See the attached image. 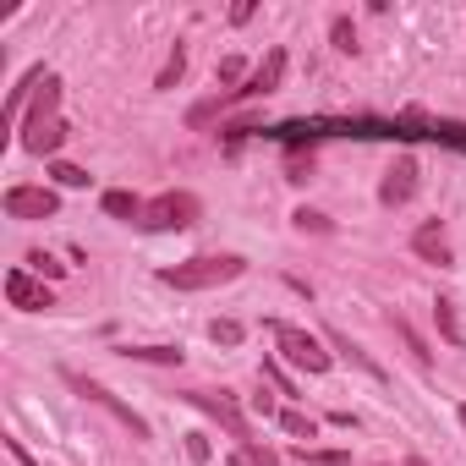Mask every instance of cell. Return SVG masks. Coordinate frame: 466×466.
I'll list each match as a JSON object with an SVG mask.
<instances>
[{
  "mask_svg": "<svg viewBox=\"0 0 466 466\" xmlns=\"http://www.w3.org/2000/svg\"><path fill=\"white\" fill-rule=\"evenodd\" d=\"M406 466H428V461H422V455H406Z\"/></svg>",
  "mask_w": 466,
  "mask_h": 466,
  "instance_id": "cell-31",
  "label": "cell"
},
{
  "mask_svg": "<svg viewBox=\"0 0 466 466\" xmlns=\"http://www.w3.org/2000/svg\"><path fill=\"white\" fill-rule=\"evenodd\" d=\"M242 455H248V461H253V466H286V461H280V450H269V444H264V439H253V444H248V450H242Z\"/></svg>",
  "mask_w": 466,
  "mask_h": 466,
  "instance_id": "cell-23",
  "label": "cell"
},
{
  "mask_svg": "<svg viewBox=\"0 0 466 466\" xmlns=\"http://www.w3.org/2000/svg\"><path fill=\"white\" fill-rule=\"evenodd\" d=\"M411 198H417V159L400 154V159L384 170V181H379V203H384V208H406Z\"/></svg>",
  "mask_w": 466,
  "mask_h": 466,
  "instance_id": "cell-11",
  "label": "cell"
},
{
  "mask_svg": "<svg viewBox=\"0 0 466 466\" xmlns=\"http://www.w3.org/2000/svg\"><path fill=\"white\" fill-rule=\"evenodd\" d=\"M208 340H214V346H242V324H237V319H214V324H208Z\"/></svg>",
  "mask_w": 466,
  "mask_h": 466,
  "instance_id": "cell-22",
  "label": "cell"
},
{
  "mask_svg": "<svg viewBox=\"0 0 466 466\" xmlns=\"http://www.w3.org/2000/svg\"><path fill=\"white\" fill-rule=\"evenodd\" d=\"M291 219H297V230H329V214H319V208H297Z\"/></svg>",
  "mask_w": 466,
  "mask_h": 466,
  "instance_id": "cell-26",
  "label": "cell"
},
{
  "mask_svg": "<svg viewBox=\"0 0 466 466\" xmlns=\"http://www.w3.org/2000/svg\"><path fill=\"white\" fill-rule=\"evenodd\" d=\"M66 132H72V127L61 121V77L50 72V83L34 94V105H28V116H23V127H17V143H23V154L50 159V154H61Z\"/></svg>",
  "mask_w": 466,
  "mask_h": 466,
  "instance_id": "cell-1",
  "label": "cell"
},
{
  "mask_svg": "<svg viewBox=\"0 0 466 466\" xmlns=\"http://www.w3.org/2000/svg\"><path fill=\"white\" fill-rule=\"evenodd\" d=\"M411 253H417L422 264H439V269H450V264H455V248H450L444 219H422V225L411 230Z\"/></svg>",
  "mask_w": 466,
  "mask_h": 466,
  "instance_id": "cell-10",
  "label": "cell"
},
{
  "mask_svg": "<svg viewBox=\"0 0 466 466\" xmlns=\"http://www.w3.org/2000/svg\"><path fill=\"white\" fill-rule=\"evenodd\" d=\"M248 275V258L242 253H198V258H181V264H165L159 280L176 286V291H219L230 280Z\"/></svg>",
  "mask_w": 466,
  "mask_h": 466,
  "instance_id": "cell-2",
  "label": "cell"
},
{
  "mask_svg": "<svg viewBox=\"0 0 466 466\" xmlns=\"http://www.w3.org/2000/svg\"><path fill=\"white\" fill-rule=\"evenodd\" d=\"M181 400H187V406H198L203 417H214L230 439H237V450H248V444H253V417L242 411V400L230 395V390H181Z\"/></svg>",
  "mask_w": 466,
  "mask_h": 466,
  "instance_id": "cell-5",
  "label": "cell"
},
{
  "mask_svg": "<svg viewBox=\"0 0 466 466\" xmlns=\"http://www.w3.org/2000/svg\"><path fill=\"white\" fill-rule=\"evenodd\" d=\"M455 422H461V433H466V400H461V406H455Z\"/></svg>",
  "mask_w": 466,
  "mask_h": 466,
  "instance_id": "cell-30",
  "label": "cell"
},
{
  "mask_svg": "<svg viewBox=\"0 0 466 466\" xmlns=\"http://www.w3.org/2000/svg\"><path fill=\"white\" fill-rule=\"evenodd\" d=\"M99 208H105V214H110V219H127V225H137V219H143V208H148V203H143V198H137V192H127V187H110V192H105V198H99Z\"/></svg>",
  "mask_w": 466,
  "mask_h": 466,
  "instance_id": "cell-13",
  "label": "cell"
},
{
  "mask_svg": "<svg viewBox=\"0 0 466 466\" xmlns=\"http://www.w3.org/2000/svg\"><path fill=\"white\" fill-rule=\"evenodd\" d=\"M50 181H56V187H88L94 176H88L83 165H66V159H50Z\"/></svg>",
  "mask_w": 466,
  "mask_h": 466,
  "instance_id": "cell-18",
  "label": "cell"
},
{
  "mask_svg": "<svg viewBox=\"0 0 466 466\" xmlns=\"http://www.w3.org/2000/svg\"><path fill=\"white\" fill-rule=\"evenodd\" d=\"M280 428H286L291 439H313V433H319V422H313L308 411H297V406H280Z\"/></svg>",
  "mask_w": 466,
  "mask_h": 466,
  "instance_id": "cell-17",
  "label": "cell"
},
{
  "mask_svg": "<svg viewBox=\"0 0 466 466\" xmlns=\"http://www.w3.org/2000/svg\"><path fill=\"white\" fill-rule=\"evenodd\" d=\"M225 466H253V461H248V455H242V450H237V455H230V461H225Z\"/></svg>",
  "mask_w": 466,
  "mask_h": 466,
  "instance_id": "cell-29",
  "label": "cell"
},
{
  "mask_svg": "<svg viewBox=\"0 0 466 466\" xmlns=\"http://www.w3.org/2000/svg\"><path fill=\"white\" fill-rule=\"evenodd\" d=\"M0 208H6L12 219H56V214H61V198H56V187L17 181V187L0 192Z\"/></svg>",
  "mask_w": 466,
  "mask_h": 466,
  "instance_id": "cell-8",
  "label": "cell"
},
{
  "mask_svg": "<svg viewBox=\"0 0 466 466\" xmlns=\"http://www.w3.org/2000/svg\"><path fill=\"white\" fill-rule=\"evenodd\" d=\"M6 302L17 313H50L56 308V291L34 275V269H6Z\"/></svg>",
  "mask_w": 466,
  "mask_h": 466,
  "instance_id": "cell-9",
  "label": "cell"
},
{
  "mask_svg": "<svg viewBox=\"0 0 466 466\" xmlns=\"http://www.w3.org/2000/svg\"><path fill=\"white\" fill-rule=\"evenodd\" d=\"M297 461H302V466H346L351 455H346V450H313V444H302Z\"/></svg>",
  "mask_w": 466,
  "mask_h": 466,
  "instance_id": "cell-20",
  "label": "cell"
},
{
  "mask_svg": "<svg viewBox=\"0 0 466 466\" xmlns=\"http://www.w3.org/2000/svg\"><path fill=\"white\" fill-rule=\"evenodd\" d=\"M28 269H34L39 280H45V275H50V280H61V269H66V264H56L50 253H28Z\"/></svg>",
  "mask_w": 466,
  "mask_h": 466,
  "instance_id": "cell-24",
  "label": "cell"
},
{
  "mask_svg": "<svg viewBox=\"0 0 466 466\" xmlns=\"http://www.w3.org/2000/svg\"><path fill=\"white\" fill-rule=\"evenodd\" d=\"M335 50H340V56H351V50H357V28H351L346 17H335Z\"/></svg>",
  "mask_w": 466,
  "mask_h": 466,
  "instance_id": "cell-25",
  "label": "cell"
},
{
  "mask_svg": "<svg viewBox=\"0 0 466 466\" xmlns=\"http://www.w3.org/2000/svg\"><path fill=\"white\" fill-rule=\"evenodd\" d=\"M324 346H329L335 357H346L351 368H362L368 379H379V384L390 379V373H384V362H379V357H368V351H362V346H357V340H351L346 329H335V324H324Z\"/></svg>",
  "mask_w": 466,
  "mask_h": 466,
  "instance_id": "cell-12",
  "label": "cell"
},
{
  "mask_svg": "<svg viewBox=\"0 0 466 466\" xmlns=\"http://www.w3.org/2000/svg\"><path fill=\"white\" fill-rule=\"evenodd\" d=\"M390 324H395V335H400V340H406V346H411V357H417V362H422V368H428V362H433V351H428V346H422V335H417V329H411V324H406V319H390Z\"/></svg>",
  "mask_w": 466,
  "mask_h": 466,
  "instance_id": "cell-21",
  "label": "cell"
},
{
  "mask_svg": "<svg viewBox=\"0 0 466 466\" xmlns=\"http://www.w3.org/2000/svg\"><path fill=\"white\" fill-rule=\"evenodd\" d=\"M181 72H187V50L176 45V50H170V61L159 66V77H154V88H176V83H181Z\"/></svg>",
  "mask_w": 466,
  "mask_h": 466,
  "instance_id": "cell-19",
  "label": "cell"
},
{
  "mask_svg": "<svg viewBox=\"0 0 466 466\" xmlns=\"http://www.w3.org/2000/svg\"><path fill=\"white\" fill-rule=\"evenodd\" d=\"M242 72H248V66L230 56V61H219V72H214V77H219V83H242Z\"/></svg>",
  "mask_w": 466,
  "mask_h": 466,
  "instance_id": "cell-27",
  "label": "cell"
},
{
  "mask_svg": "<svg viewBox=\"0 0 466 466\" xmlns=\"http://www.w3.org/2000/svg\"><path fill=\"white\" fill-rule=\"evenodd\" d=\"M286 66H291V56H286V50H269V56H264V61L248 72V83H242V88L214 94L208 105H198V110H192V127H203L208 116H219V110H230V105H242V99H269V94L286 83Z\"/></svg>",
  "mask_w": 466,
  "mask_h": 466,
  "instance_id": "cell-3",
  "label": "cell"
},
{
  "mask_svg": "<svg viewBox=\"0 0 466 466\" xmlns=\"http://www.w3.org/2000/svg\"><path fill=\"white\" fill-rule=\"evenodd\" d=\"M269 335H275L280 362H291V368H302V373H313V379L335 368V351H324V335H308L302 324H286V319H275Z\"/></svg>",
  "mask_w": 466,
  "mask_h": 466,
  "instance_id": "cell-4",
  "label": "cell"
},
{
  "mask_svg": "<svg viewBox=\"0 0 466 466\" xmlns=\"http://www.w3.org/2000/svg\"><path fill=\"white\" fill-rule=\"evenodd\" d=\"M433 324H439L444 346H466V335H461V319H455V297H439V302H433Z\"/></svg>",
  "mask_w": 466,
  "mask_h": 466,
  "instance_id": "cell-14",
  "label": "cell"
},
{
  "mask_svg": "<svg viewBox=\"0 0 466 466\" xmlns=\"http://www.w3.org/2000/svg\"><path fill=\"white\" fill-rule=\"evenodd\" d=\"M66 384H72V390H77L83 400H94L99 411H110V417H116V422H121V428L132 433V439H148V422H143V417H137V411H132V406H127V400L116 395V390H105L99 379H88V373H77V368H66Z\"/></svg>",
  "mask_w": 466,
  "mask_h": 466,
  "instance_id": "cell-7",
  "label": "cell"
},
{
  "mask_svg": "<svg viewBox=\"0 0 466 466\" xmlns=\"http://www.w3.org/2000/svg\"><path fill=\"white\" fill-rule=\"evenodd\" d=\"M258 384H269L275 395H286V400H297V379H291V373L280 368V357H264V362H258Z\"/></svg>",
  "mask_w": 466,
  "mask_h": 466,
  "instance_id": "cell-15",
  "label": "cell"
},
{
  "mask_svg": "<svg viewBox=\"0 0 466 466\" xmlns=\"http://www.w3.org/2000/svg\"><path fill=\"white\" fill-rule=\"evenodd\" d=\"M127 357H132V362H165V368H181V362H187L181 346H127Z\"/></svg>",
  "mask_w": 466,
  "mask_h": 466,
  "instance_id": "cell-16",
  "label": "cell"
},
{
  "mask_svg": "<svg viewBox=\"0 0 466 466\" xmlns=\"http://www.w3.org/2000/svg\"><path fill=\"white\" fill-rule=\"evenodd\" d=\"M187 455H192V461H208V444H203V433H187Z\"/></svg>",
  "mask_w": 466,
  "mask_h": 466,
  "instance_id": "cell-28",
  "label": "cell"
},
{
  "mask_svg": "<svg viewBox=\"0 0 466 466\" xmlns=\"http://www.w3.org/2000/svg\"><path fill=\"white\" fill-rule=\"evenodd\" d=\"M198 214H203V203H198V192H159V198H148V208H143V219H137V230H187V225H198Z\"/></svg>",
  "mask_w": 466,
  "mask_h": 466,
  "instance_id": "cell-6",
  "label": "cell"
}]
</instances>
